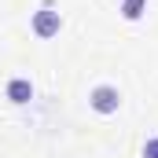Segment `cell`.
<instances>
[{
    "instance_id": "cell-1",
    "label": "cell",
    "mask_w": 158,
    "mask_h": 158,
    "mask_svg": "<svg viewBox=\"0 0 158 158\" xmlns=\"http://www.w3.org/2000/svg\"><path fill=\"white\" fill-rule=\"evenodd\" d=\"M88 107L96 110V114H118V107H121V92L114 88V85H96L92 92H88Z\"/></svg>"
},
{
    "instance_id": "cell-2",
    "label": "cell",
    "mask_w": 158,
    "mask_h": 158,
    "mask_svg": "<svg viewBox=\"0 0 158 158\" xmlns=\"http://www.w3.org/2000/svg\"><path fill=\"white\" fill-rule=\"evenodd\" d=\"M30 26H33V33H37L40 40H48V37H55V33L63 30V15L44 4L40 11H33V22H30Z\"/></svg>"
},
{
    "instance_id": "cell-3",
    "label": "cell",
    "mask_w": 158,
    "mask_h": 158,
    "mask_svg": "<svg viewBox=\"0 0 158 158\" xmlns=\"http://www.w3.org/2000/svg\"><path fill=\"white\" fill-rule=\"evenodd\" d=\"M4 92H7V99H11L15 107H26V103H33V81H30V77H11Z\"/></svg>"
},
{
    "instance_id": "cell-4",
    "label": "cell",
    "mask_w": 158,
    "mask_h": 158,
    "mask_svg": "<svg viewBox=\"0 0 158 158\" xmlns=\"http://www.w3.org/2000/svg\"><path fill=\"white\" fill-rule=\"evenodd\" d=\"M143 11H147V0H121V15H125L129 22H136Z\"/></svg>"
},
{
    "instance_id": "cell-5",
    "label": "cell",
    "mask_w": 158,
    "mask_h": 158,
    "mask_svg": "<svg viewBox=\"0 0 158 158\" xmlns=\"http://www.w3.org/2000/svg\"><path fill=\"white\" fill-rule=\"evenodd\" d=\"M143 158H158V136H151V140L143 143Z\"/></svg>"
}]
</instances>
